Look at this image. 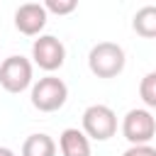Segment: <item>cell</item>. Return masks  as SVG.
Returning a JSON list of instances; mask_svg holds the SVG:
<instances>
[{
    "mask_svg": "<svg viewBox=\"0 0 156 156\" xmlns=\"http://www.w3.org/2000/svg\"><path fill=\"white\" fill-rule=\"evenodd\" d=\"M122 156H156V149L149 146V144H141V146H129Z\"/></svg>",
    "mask_w": 156,
    "mask_h": 156,
    "instance_id": "obj_13",
    "label": "cell"
},
{
    "mask_svg": "<svg viewBox=\"0 0 156 156\" xmlns=\"http://www.w3.org/2000/svg\"><path fill=\"white\" fill-rule=\"evenodd\" d=\"M0 156H15V154H12V149H7V146H0Z\"/></svg>",
    "mask_w": 156,
    "mask_h": 156,
    "instance_id": "obj_14",
    "label": "cell"
},
{
    "mask_svg": "<svg viewBox=\"0 0 156 156\" xmlns=\"http://www.w3.org/2000/svg\"><path fill=\"white\" fill-rule=\"evenodd\" d=\"M22 156H56V144L49 134H32L22 144Z\"/></svg>",
    "mask_w": 156,
    "mask_h": 156,
    "instance_id": "obj_10",
    "label": "cell"
},
{
    "mask_svg": "<svg viewBox=\"0 0 156 156\" xmlns=\"http://www.w3.org/2000/svg\"><path fill=\"white\" fill-rule=\"evenodd\" d=\"M58 149L63 156H90V141H88L85 132H80L76 127H68L61 132Z\"/></svg>",
    "mask_w": 156,
    "mask_h": 156,
    "instance_id": "obj_8",
    "label": "cell"
},
{
    "mask_svg": "<svg viewBox=\"0 0 156 156\" xmlns=\"http://www.w3.org/2000/svg\"><path fill=\"white\" fill-rule=\"evenodd\" d=\"M44 7H46V12H54V15H68L78 7V2L76 0H46Z\"/></svg>",
    "mask_w": 156,
    "mask_h": 156,
    "instance_id": "obj_12",
    "label": "cell"
},
{
    "mask_svg": "<svg viewBox=\"0 0 156 156\" xmlns=\"http://www.w3.org/2000/svg\"><path fill=\"white\" fill-rule=\"evenodd\" d=\"M32 58L34 63L41 68V71H56L63 66V58H66V49L63 44L54 37V34H44L39 39H34L32 44Z\"/></svg>",
    "mask_w": 156,
    "mask_h": 156,
    "instance_id": "obj_6",
    "label": "cell"
},
{
    "mask_svg": "<svg viewBox=\"0 0 156 156\" xmlns=\"http://www.w3.org/2000/svg\"><path fill=\"white\" fill-rule=\"evenodd\" d=\"M88 66L98 78H115L124 68V51L115 41H100L90 49Z\"/></svg>",
    "mask_w": 156,
    "mask_h": 156,
    "instance_id": "obj_1",
    "label": "cell"
},
{
    "mask_svg": "<svg viewBox=\"0 0 156 156\" xmlns=\"http://www.w3.org/2000/svg\"><path fill=\"white\" fill-rule=\"evenodd\" d=\"M46 24V7L39 5V2H24L17 7L15 12V27L27 34V37H34L44 29Z\"/></svg>",
    "mask_w": 156,
    "mask_h": 156,
    "instance_id": "obj_7",
    "label": "cell"
},
{
    "mask_svg": "<svg viewBox=\"0 0 156 156\" xmlns=\"http://www.w3.org/2000/svg\"><path fill=\"white\" fill-rule=\"evenodd\" d=\"M139 95H141L144 105H149V107L156 110V71H151V73H146V76L141 78V83H139Z\"/></svg>",
    "mask_w": 156,
    "mask_h": 156,
    "instance_id": "obj_11",
    "label": "cell"
},
{
    "mask_svg": "<svg viewBox=\"0 0 156 156\" xmlns=\"http://www.w3.org/2000/svg\"><path fill=\"white\" fill-rule=\"evenodd\" d=\"M66 98H68V88L56 76L39 78L34 83V88H32V105L39 112H56V110H61Z\"/></svg>",
    "mask_w": 156,
    "mask_h": 156,
    "instance_id": "obj_2",
    "label": "cell"
},
{
    "mask_svg": "<svg viewBox=\"0 0 156 156\" xmlns=\"http://www.w3.org/2000/svg\"><path fill=\"white\" fill-rule=\"evenodd\" d=\"M122 134L132 146L149 144L156 134V119L149 110H129L122 119Z\"/></svg>",
    "mask_w": 156,
    "mask_h": 156,
    "instance_id": "obj_4",
    "label": "cell"
},
{
    "mask_svg": "<svg viewBox=\"0 0 156 156\" xmlns=\"http://www.w3.org/2000/svg\"><path fill=\"white\" fill-rule=\"evenodd\" d=\"M83 132L95 141H107L117 132V117L107 105H90L83 112Z\"/></svg>",
    "mask_w": 156,
    "mask_h": 156,
    "instance_id": "obj_3",
    "label": "cell"
},
{
    "mask_svg": "<svg viewBox=\"0 0 156 156\" xmlns=\"http://www.w3.org/2000/svg\"><path fill=\"white\" fill-rule=\"evenodd\" d=\"M32 83V63L24 56H10L0 66V85L7 93H22Z\"/></svg>",
    "mask_w": 156,
    "mask_h": 156,
    "instance_id": "obj_5",
    "label": "cell"
},
{
    "mask_svg": "<svg viewBox=\"0 0 156 156\" xmlns=\"http://www.w3.org/2000/svg\"><path fill=\"white\" fill-rule=\"evenodd\" d=\"M132 27L139 37L144 39H156V5H146L141 10H136Z\"/></svg>",
    "mask_w": 156,
    "mask_h": 156,
    "instance_id": "obj_9",
    "label": "cell"
}]
</instances>
